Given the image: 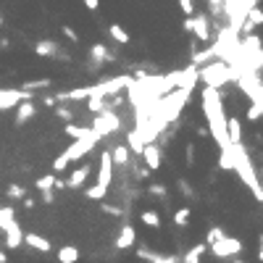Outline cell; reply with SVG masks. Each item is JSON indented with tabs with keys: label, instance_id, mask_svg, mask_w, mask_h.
<instances>
[{
	"label": "cell",
	"instance_id": "cell-1",
	"mask_svg": "<svg viewBox=\"0 0 263 263\" xmlns=\"http://www.w3.org/2000/svg\"><path fill=\"white\" fill-rule=\"evenodd\" d=\"M200 103H203V114H205V121L211 127V137L216 139V145L219 147L232 145L227 137V116H224V106H221V92L205 84L200 92Z\"/></svg>",
	"mask_w": 263,
	"mask_h": 263
},
{
	"label": "cell",
	"instance_id": "cell-2",
	"mask_svg": "<svg viewBox=\"0 0 263 263\" xmlns=\"http://www.w3.org/2000/svg\"><path fill=\"white\" fill-rule=\"evenodd\" d=\"M232 155H234V171L240 174V179L245 182L250 190H253V195H256L258 200L263 203V184L258 179V171H256V166H253V161H250L245 145H242V142L232 145Z\"/></svg>",
	"mask_w": 263,
	"mask_h": 263
},
{
	"label": "cell",
	"instance_id": "cell-3",
	"mask_svg": "<svg viewBox=\"0 0 263 263\" xmlns=\"http://www.w3.org/2000/svg\"><path fill=\"white\" fill-rule=\"evenodd\" d=\"M92 132L103 139V137H111V134H119L121 132V119L116 111L106 108L103 114H98L95 119H92Z\"/></svg>",
	"mask_w": 263,
	"mask_h": 263
},
{
	"label": "cell",
	"instance_id": "cell-4",
	"mask_svg": "<svg viewBox=\"0 0 263 263\" xmlns=\"http://www.w3.org/2000/svg\"><path fill=\"white\" fill-rule=\"evenodd\" d=\"M200 77H203V82L208 84V87L219 90L221 84H227V82L232 79V69H229V63L216 61V63H211V66H205V69H200Z\"/></svg>",
	"mask_w": 263,
	"mask_h": 263
},
{
	"label": "cell",
	"instance_id": "cell-5",
	"mask_svg": "<svg viewBox=\"0 0 263 263\" xmlns=\"http://www.w3.org/2000/svg\"><path fill=\"white\" fill-rule=\"evenodd\" d=\"M100 142V137L95 134V132H90L87 137H82V139H74V142L63 150L66 155H69V161H79V158H84L87 153H92V147H95Z\"/></svg>",
	"mask_w": 263,
	"mask_h": 263
},
{
	"label": "cell",
	"instance_id": "cell-6",
	"mask_svg": "<svg viewBox=\"0 0 263 263\" xmlns=\"http://www.w3.org/2000/svg\"><path fill=\"white\" fill-rule=\"evenodd\" d=\"M211 253L216 258H229V256H240L242 253V242L237 237H227L224 234L221 240H216L213 245H211Z\"/></svg>",
	"mask_w": 263,
	"mask_h": 263
},
{
	"label": "cell",
	"instance_id": "cell-7",
	"mask_svg": "<svg viewBox=\"0 0 263 263\" xmlns=\"http://www.w3.org/2000/svg\"><path fill=\"white\" fill-rule=\"evenodd\" d=\"M108 58H114V55H111V50L106 48V42L90 45V50H87V71H98Z\"/></svg>",
	"mask_w": 263,
	"mask_h": 263
},
{
	"label": "cell",
	"instance_id": "cell-8",
	"mask_svg": "<svg viewBox=\"0 0 263 263\" xmlns=\"http://www.w3.org/2000/svg\"><path fill=\"white\" fill-rule=\"evenodd\" d=\"M114 158H111V150H103L100 153V168H98V184L100 187H108L114 184Z\"/></svg>",
	"mask_w": 263,
	"mask_h": 263
},
{
	"label": "cell",
	"instance_id": "cell-9",
	"mask_svg": "<svg viewBox=\"0 0 263 263\" xmlns=\"http://www.w3.org/2000/svg\"><path fill=\"white\" fill-rule=\"evenodd\" d=\"M34 53L42 55V58H66V61H71V55L63 53L61 42H55V40H40L34 45Z\"/></svg>",
	"mask_w": 263,
	"mask_h": 263
},
{
	"label": "cell",
	"instance_id": "cell-10",
	"mask_svg": "<svg viewBox=\"0 0 263 263\" xmlns=\"http://www.w3.org/2000/svg\"><path fill=\"white\" fill-rule=\"evenodd\" d=\"M21 100H32V92H24V90H0V111H11Z\"/></svg>",
	"mask_w": 263,
	"mask_h": 263
},
{
	"label": "cell",
	"instance_id": "cell-11",
	"mask_svg": "<svg viewBox=\"0 0 263 263\" xmlns=\"http://www.w3.org/2000/svg\"><path fill=\"white\" fill-rule=\"evenodd\" d=\"M37 114V103L34 100H21L16 106V119H13V124L16 127H24V124H29V121L34 119Z\"/></svg>",
	"mask_w": 263,
	"mask_h": 263
},
{
	"label": "cell",
	"instance_id": "cell-12",
	"mask_svg": "<svg viewBox=\"0 0 263 263\" xmlns=\"http://www.w3.org/2000/svg\"><path fill=\"white\" fill-rule=\"evenodd\" d=\"M90 171H92V168H90L87 163L77 166V168L69 174V179H63V182H66V190H79V187H84V182L90 179Z\"/></svg>",
	"mask_w": 263,
	"mask_h": 263
},
{
	"label": "cell",
	"instance_id": "cell-13",
	"mask_svg": "<svg viewBox=\"0 0 263 263\" xmlns=\"http://www.w3.org/2000/svg\"><path fill=\"white\" fill-rule=\"evenodd\" d=\"M142 161H145V166L150 168V171H158V168H161V161H163L161 147H158L155 142H147L145 150H142Z\"/></svg>",
	"mask_w": 263,
	"mask_h": 263
},
{
	"label": "cell",
	"instance_id": "cell-14",
	"mask_svg": "<svg viewBox=\"0 0 263 263\" xmlns=\"http://www.w3.org/2000/svg\"><path fill=\"white\" fill-rule=\"evenodd\" d=\"M108 150H111V158H114V166H119V168H127V166H129V161H132V153H129L127 142L114 145V147H108Z\"/></svg>",
	"mask_w": 263,
	"mask_h": 263
},
{
	"label": "cell",
	"instance_id": "cell-15",
	"mask_svg": "<svg viewBox=\"0 0 263 263\" xmlns=\"http://www.w3.org/2000/svg\"><path fill=\"white\" fill-rule=\"evenodd\" d=\"M192 21H195V26H192V34L197 37L200 42H208L211 40V29H208V16H192Z\"/></svg>",
	"mask_w": 263,
	"mask_h": 263
},
{
	"label": "cell",
	"instance_id": "cell-16",
	"mask_svg": "<svg viewBox=\"0 0 263 263\" xmlns=\"http://www.w3.org/2000/svg\"><path fill=\"white\" fill-rule=\"evenodd\" d=\"M137 256L147 263H179L176 256H158V253H153L150 248H137Z\"/></svg>",
	"mask_w": 263,
	"mask_h": 263
},
{
	"label": "cell",
	"instance_id": "cell-17",
	"mask_svg": "<svg viewBox=\"0 0 263 263\" xmlns=\"http://www.w3.org/2000/svg\"><path fill=\"white\" fill-rule=\"evenodd\" d=\"M24 242V232H21V227H18V221H13V224H8L5 227V245L8 248H18Z\"/></svg>",
	"mask_w": 263,
	"mask_h": 263
},
{
	"label": "cell",
	"instance_id": "cell-18",
	"mask_svg": "<svg viewBox=\"0 0 263 263\" xmlns=\"http://www.w3.org/2000/svg\"><path fill=\"white\" fill-rule=\"evenodd\" d=\"M256 26H263V11H261L258 5L248 11V16H245V21H242V29H240V32H253Z\"/></svg>",
	"mask_w": 263,
	"mask_h": 263
},
{
	"label": "cell",
	"instance_id": "cell-19",
	"mask_svg": "<svg viewBox=\"0 0 263 263\" xmlns=\"http://www.w3.org/2000/svg\"><path fill=\"white\" fill-rule=\"evenodd\" d=\"M24 242H26L32 250H37V253H50V242L45 240V237H40L37 232H26V234H24Z\"/></svg>",
	"mask_w": 263,
	"mask_h": 263
},
{
	"label": "cell",
	"instance_id": "cell-20",
	"mask_svg": "<svg viewBox=\"0 0 263 263\" xmlns=\"http://www.w3.org/2000/svg\"><path fill=\"white\" fill-rule=\"evenodd\" d=\"M134 240H137V232H134V229H132V227H129V224H127V227H124V229H121V232H119V240H116V248H119V250H129L132 245H134Z\"/></svg>",
	"mask_w": 263,
	"mask_h": 263
},
{
	"label": "cell",
	"instance_id": "cell-21",
	"mask_svg": "<svg viewBox=\"0 0 263 263\" xmlns=\"http://www.w3.org/2000/svg\"><path fill=\"white\" fill-rule=\"evenodd\" d=\"M108 37H111L116 45H129V42H132L129 32H127L121 24H108Z\"/></svg>",
	"mask_w": 263,
	"mask_h": 263
},
{
	"label": "cell",
	"instance_id": "cell-22",
	"mask_svg": "<svg viewBox=\"0 0 263 263\" xmlns=\"http://www.w3.org/2000/svg\"><path fill=\"white\" fill-rule=\"evenodd\" d=\"M127 147H129V153H132V155H142L145 142H142V137H139V132H137V129H132L129 134H127Z\"/></svg>",
	"mask_w": 263,
	"mask_h": 263
},
{
	"label": "cell",
	"instance_id": "cell-23",
	"mask_svg": "<svg viewBox=\"0 0 263 263\" xmlns=\"http://www.w3.org/2000/svg\"><path fill=\"white\" fill-rule=\"evenodd\" d=\"M227 137H229V142L232 145H237V142H242V127H240V121L237 119H227Z\"/></svg>",
	"mask_w": 263,
	"mask_h": 263
},
{
	"label": "cell",
	"instance_id": "cell-24",
	"mask_svg": "<svg viewBox=\"0 0 263 263\" xmlns=\"http://www.w3.org/2000/svg\"><path fill=\"white\" fill-rule=\"evenodd\" d=\"M90 132H92V127H79V124H74V121L63 127V134L71 137V139H82V137H87Z\"/></svg>",
	"mask_w": 263,
	"mask_h": 263
},
{
	"label": "cell",
	"instance_id": "cell-25",
	"mask_svg": "<svg viewBox=\"0 0 263 263\" xmlns=\"http://www.w3.org/2000/svg\"><path fill=\"white\" fill-rule=\"evenodd\" d=\"M106 108H111V106H108V98H100V95L87 98V111H90V114L98 116V114H103Z\"/></svg>",
	"mask_w": 263,
	"mask_h": 263
},
{
	"label": "cell",
	"instance_id": "cell-26",
	"mask_svg": "<svg viewBox=\"0 0 263 263\" xmlns=\"http://www.w3.org/2000/svg\"><path fill=\"white\" fill-rule=\"evenodd\" d=\"M50 84H53V82H50L48 77H45V79H32V82H24V84H21V90H24V92H32V95H34V92L48 90Z\"/></svg>",
	"mask_w": 263,
	"mask_h": 263
},
{
	"label": "cell",
	"instance_id": "cell-27",
	"mask_svg": "<svg viewBox=\"0 0 263 263\" xmlns=\"http://www.w3.org/2000/svg\"><path fill=\"white\" fill-rule=\"evenodd\" d=\"M55 182H58V174L50 171V174H42L40 179L34 182V187H37L40 192H45V190H55Z\"/></svg>",
	"mask_w": 263,
	"mask_h": 263
},
{
	"label": "cell",
	"instance_id": "cell-28",
	"mask_svg": "<svg viewBox=\"0 0 263 263\" xmlns=\"http://www.w3.org/2000/svg\"><path fill=\"white\" fill-rule=\"evenodd\" d=\"M139 219H142L145 227H153V229H161V216H158V211H142L139 213Z\"/></svg>",
	"mask_w": 263,
	"mask_h": 263
},
{
	"label": "cell",
	"instance_id": "cell-29",
	"mask_svg": "<svg viewBox=\"0 0 263 263\" xmlns=\"http://www.w3.org/2000/svg\"><path fill=\"white\" fill-rule=\"evenodd\" d=\"M58 261H61V263H77V261H79V250L71 248V245H66V248L58 250Z\"/></svg>",
	"mask_w": 263,
	"mask_h": 263
},
{
	"label": "cell",
	"instance_id": "cell-30",
	"mask_svg": "<svg viewBox=\"0 0 263 263\" xmlns=\"http://www.w3.org/2000/svg\"><path fill=\"white\" fill-rule=\"evenodd\" d=\"M205 250H208V245H205V242L195 245V248L184 256V263H200V258H203V253H205Z\"/></svg>",
	"mask_w": 263,
	"mask_h": 263
},
{
	"label": "cell",
	"instance_id": "cell-31",
	"mask_svg": "<svg viewBox=\"0 0 263 263\" xmlns=\"http://www.w3.org/2000/svg\"><path fill=\"white\" fill-rule=\"evenodd\" d=\"M106 195H108V190L100 187V184H92V187L84 190V197H90V200H106Z\"/></svg>",
	"mask_w": 263,
	"mask_h": 263
},
{
	"label": "cell",
	"instance_id": "cell-32",
	"mask_svg": "<svg viewBox=\"0 0 263 263\" xmlns=\"http://www.w3.org/2000/svg\"><path fill=\"white\" fill-rule=\"evenodd\" d=\"M16 221V211L13 208H8V205H5V208H0V232H5V227H8V224H13Z\"/></svg>",
	"mask_w": 263,
	"mask_h": 263
},
{
	"label": "cell",
	"instance_id": "cell-33",
	"mask_svg": "<svg viewBox=\"0 0 263 263\" xmlns=\"http://www.w3.org/2000/svg\"><path fill=\"white\" fill-rule=\"evenodd\" d=\"M69 155H66V153H61L58 158H55V161H53V174H63L66 171V168H69Z\"/></svg>",
	"mask_w": 263,
	"mask_h": 263
},
{
	"label": "cell",
	"instance_id": "cell-34",
	"mask_svg": "<svg viewBox=\"0 0 263 263\" xmlns=\"http://www.w3.org/2000/svg\"><path fill=\"white\" fill-rule=\"evenodd\" d=\"M5 195L11 197V200H24V197H26V190H24V187H18V184H8Z\"/></svg>",
	"mask_w": 263,
	"mask_h": 263
},
{
	"label": "cell",
	"instance_id": "cell-35",
	"mask_svg": "<svg viewBox=\"0 0 263 263\" xmlns=\"http://www.w3.org/2000/svg\"><path fill=\"white\" fill-rule=\"evenodd\" d=\"M53 111H55V116H58V119L66 121V124H71V121H74V111L69 106H55Z\"/></svg>",
	"mask_w": 263,
	"mask_h": 263
},
{
	"label": "cell",
	"instance_id": "cell-36",
	"mask_svg": "<svg viewBox=\"0 0 263 263\" xmlns=\"http://www.w3.org/2000/svg\"><path fill=\"white\" fill-rule=\"evenodd\" d=\"M174 224L176 227H187V224H190V208H179L174 213Z\"/></svg>",
	"mask_w": 263,
	"mask_h": 263
},
{
	"label": "cell",
	"instance_id": "cell-37",
	"mask_svg": "<svg viewBox=\"0 0 263 263\" xmlns=\"http://www.w3.org/2000/svg\"><path fill=\"white\" fill-rule=\"evenodd\" d=\"M245 119H248V121H258V119H263V111H261V106H256V103H250V108H248Z\"/></svg>",
	"mask_w": 263,
	"mask_h": 263
},
{
	"label": "cell",
	"instance_id": "cell-38",
	"mask_svg": "<svg viewBox=\"0 0 263 263\" xmlns=\"http://www.w3.org/2000/svg\"><path fill=\"white\" fill-rule=\"evenodd\" d=\"M103 213H108V216H124V211L119 208V205H111V203H103Z\"/></svg>",
	"mask_w": 263,
	"mask_h": 263
},
{
	"label": "cell",
	"instance_id": "cell-39",
	"mask_svg": "<svg viewBox=\"0 0 263 263\" xmlns=\"http://www.w3.org/2000/svg\"><path fill=\"white\" fill-rule=\"evenodd\" d=\"M147 192L153 195V197H166V187H163V184H150Z\"/></svg>",
	"mask_w": 263,
	"mask_h": 263
},
{
	"label": "cell",
	"instance_id": "cell-40",
	"mask_svg": "<svg viewBox=\"0 0 263 263\" xmlns=\"http://www.w3.org/2000/svg\"><path fill=\"white\" fill-rule=\"evenodd\" d=\"M179 8H182L184 16H192L195 13V3H192V0H179Z\"/></svg>",
	"mask_w": 263,
	"mask_h": 263
},
{
	"label": "cell",
	"instance_id": "cell-41",
	"mask_svg": "<svg viewBox=\"0 0 263 263\" xmlns=\"http://www.w3.org/2000/svg\"><path fill=\"white\" fill-rule=\"evenodd\" d=\"M61 32H63V37H69V40H71V42H79V34H77V32H74V29H71V26H69V24H63V26H61Z\"/></svg>",
	"mask_w": 263,
	"mask_h": 263
},
{
	"label": "cell",
	"instance_id": "cell-42",
	"mask_svg": "<svg viewBox=\"0 0 263 263\" xmlns=\"http://www.w3.org/2000/svg\"><path fill=\"white\" fill-rule=\"evenodd\" d=\"M224 237V229H219V227H213L211 232H208V245H213L216 240H221Z\"/></svg>",
	"mask_w": 263,
	"mask_h": 263
},
{
	"label": "cell",
	"instance_id": "cell-43",
	"mask_svg": "<svg viewBox=\"0 0 263 263\" xmlns=\"http://www.w3.org/2000/svg\"><path fill=\"white\" fill-rule=\"evenodd\" d=\"M179 190H182V195H187V197H195V192H192V187L187 184L184 179H179Z\"/></svg>",
	"mask_w": 263,
	"mask_h": 263
},
{
	"label": "cell",
	"instance_id": "cell-44",
	"mask_svg": "<svg viewBox=\"0 0 263 263\" xmlns=\"http://www.w3.org/2000/svg\"><path fill=\"white\" fill-rule=\"evenodd\" d=\"M184 155H187V163H190V168H192V163H195V145H187Z\"/></svg>",
	"mask_w": 263,
	"mask_h": 263
},
{
	"label": "cell",
	"instance_id": "cell-45",
	"mask_svg": "<svg viewBox=\"0 0 263 263\" xmlns=\"http://www.w3.org/2000/svg\"><path fill=\"white\" fill-rule=\"evenodd\" d=\"M82 3H84V8H87V11H98L100 0H82Z\"/></svg>",
	"mask_w": 263,
	"mask_h": 263
},
{
	"label": "cell",
	"instance_id": "cell-46",
	"mask_svg": "<svg viewBox=\"0 0 263 263\" xmlns=\"http://www.w3.org/2000/svg\"><path fill=\"white\" fill-rule=\"evenodd\" d=\"M55 103H58V98H55V95H48V98H42V106H48V108H55Z\"/></svg>",
	"mask_w": 263,
	"mask_h": 263
},
{
	"label": "cell",
	"instance_id": "cell-47",
	"mask_svg": "<svg viewBox=\"0 0 263 263\" xmlns=\"http://www.w3.org/2000/svg\"><path fill=\"white\" fill-rule=\"evenodd\" d=\"M192 26H195V21H192V16H187L184 21H182V29L184 32H192Z\"/></svg>",
	"mask_w": 263,
	"mask_h": 263
},
{
	"label": "cell",
	"instance_id": "cell-48",
	"mask_svg": "<svg viewBox=\"0 0 263 263\" xmlns=\"http://www.w3.org/2000/svg\"><path fill=\"white\" fill-rule=\"evenodd\" d=\"M208 5H213V11L219 13V11H221V5H224V0H208Z\"/></svg>",
	"mask_w": 263,
	"mask_h": 263
},
{
	"label": "cell",
	"instance_id": "cell-49",
	"mask_svg": "<svg viewBox=\"0 0 263 263\" xmlns=\"http://www.w3.org/2000/svg\"><path fill=\"white\" fill-rule=\"evenodd\" d=\"M40 195H42L45 203H53V190H45V192H40Z\"/></svg>",
	"mask_w": 263,
	"mask_h": 263
},
{
	"label": "cell",
	"instance_id": "cell-50",
	"mask_svg": "<svg viewBox=\"0 0 263 263\" xmlns=\"http://www.w3.org/2000/svg\"><path fill=\"white\" fill-rule=\"evenodd\" d=\"M0 263H8V256H5L3 250H0Z\"/></svg>",
	"mask_w": 263,
	"mask_h": 263
},
{
	"label": "cell",
	"instance_id": "cell-51",
	"mask_svg": "<svg viewBox=\"0 0 263 263\" xmlns=\"http://www.w3.org/2000/svg\"><path fill=\"white\" fill-rule=\"evenodd\" d=\"M258 179H261V184H263V166L258 168Z\"/></svg>",
	"mask_w": 263,
	"mask_h": 263
},
{
	"label": "cell",
	"instance_id": "cell-52",
	"mask_svg": "<svg viewBox=\"0 0 263 263\" xmlns=\"http://www.w3.org/2000/svg\"><path fill=\"white\" fill-rule=\"evenodd\" d=\"M5 24V18H3V13H0V26H3Z\"/></svg>",
	"mask_w": 263,
	"mask_h": 263
},
{
	"label": "cell",
	"instance_id": "cell-53",
	"mask_svg": "<svg viewBox=\"0 0 263 263\" xmlns=\"http://www.w3.org/2000/svg\"><path fill=\"white\" fill-rule=\"evenodd\" d=\"M261 248H263V234H261Z\"/></svg>",
	"mask_w": 263,
	"mask_h": 263
},
{
	"label": "cell",
	"instance_id": "cell-54",
	"mask_svg": "<svg viewBox=\"0 0 263 263\" xmlns=\"http://www.w3.org/2000/svg\"><path fill=\"white\" fill-rule=\"evenodd\" d=\"M261 111H263V106H261Z\"/></svg>",
	"mask_w": 263,
	"mask_h": 263
}]
</instances>
